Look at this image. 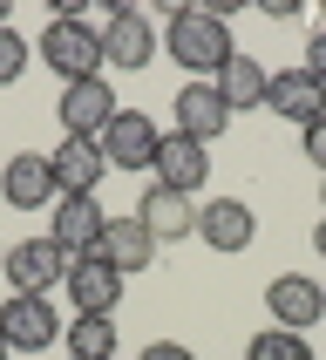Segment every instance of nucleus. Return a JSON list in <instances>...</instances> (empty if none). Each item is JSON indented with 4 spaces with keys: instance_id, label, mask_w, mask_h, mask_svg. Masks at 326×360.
Instances as JSON below:
<instances>
[{
    "instance_id": "obj_1",
    "label": "nucleus",
    "mask_w": 326,
    "mask_h": 360,
    "mask_svg": "<svg viewBox=\"0 0 326 360\" xmlns=\"http://www.w3.org/2000/svg\"><path fill=\"white\" fill-rule=\"evenodd\" d=\"M163 55L177 61L190 82H218V68L231 55H238V41H231V20L218 14V7H170V20H163Z\"/></svg>"
},
{
    "instance_id": "obj_2",
    "label": "nucleus",
    "mask_w": 326,
    "mask_h": 360,
    "mask_svg": "<svg viewBox=\"0 0 326 360\" xmlns=\"http://www.w3.org/2000/svg\"><path fill=\"white\" fill-rule=\"evenodd\" d=\"M34 61H48V68H55L61 89H68V82L102 75V27H96V20H82L75 7H61V14H48V27H41Z\"/></svg>"
},
{
    "instance_id": "obj_3",
    "label": "nucleus",
    "mask_w": 326,
    "mask_h": 360,
    "mask_svg": "<svg viewBox=\"0 0 326 360\" xmlns=\"http://www.w3.org/2000/svg\"><path fill=\"white\" fill-rule=\"evenodd\" d=\"M68 252H61L55 238H20V245H7V259H0V272H7V285L14 292H27V300H48L61 279H68Z\"/></svg>"
},
{
    "instance_id": "obj_4",
    "label": "nucleus",
    "mask_w": 326,
    "mask_h": 360,
    "mask_svg": "<svg viewBox=\"0 0 326 360\" xmlns=\"http://www.w3.org/2000/svg\"><path fill=\"white\" fill-rule=\"evenodd\" d=\"M61 326L68 320H55V300H27V292H7L0 300V333H7L14 354H48L61 340Z\"/></svg>"
},
{
    "instance_id": "obj_5",
    "label": "nucleus",
    "mask_w": 326,
    "mask_h": 360,
    "mask_svg": "<svg viewBox=\"0 0 326 360\" xmlns=\"http://www.w3.org/2000/svg\"><path fill=\"white\" fill-rule=\"evenodd\" d=\"M102 61L109 68H150L157 61V20L143 7H109V27H102Z\"/></svg>"
},
{
    "instance_id": "obj_6",
    "label": "nucleus",
    "mask_w": 326,
    "mask_h": 360,
    "mask_svg": "<svg viewBox=\"0 0 326 360\" xmlns=\"http://www.w3.org/2000/svg\"><path fill=\"white\" fill-rule=\"evenodd\" d=\"M265 313H272V326H285V333H306V326L326 320V285L306 279V272H279V279L265 285Z\"/></svg>"
},
{
    "instance_id": "obj_7",
    "label": "nucleus",
    "mask_w": 326,
    "mask_h": 360,
    "mask_svg": "<svg viewBox=\"0 0 326 360\" xmlns=\"http://www.w3.org/2000/svg\"><path fill=\"white\" fill-rule=\"evenodd\" d=\"M122 102H116V89H109V75H89V82H68L61 89V129L68 136H89V143H102V129H109V116H116Z\"/></svg>"
},
{
    "instance_id": "obj_8",
    "label": "nucleus",
    "mask_w": 326,
    "mask_h": 360,
    "mask_svg": "<svg viewBox=\"0 0 326 360\" xmlns=\"http://www.w3.org/2000/svg\"><path fill=\"white\" fill-rule=\"evenodd\" d=\"M157 143H163V129L143 109H116L109 129H102V157H109V170H150L157 163Z\"/></svg>"
},
{
    "instance_id": "obj_9",
    "label": "nucleus",
    "mask_w": 326,
    "mask_h": 360,
    "mask_svg": "<svg viewBox=\"0 0 326 360\" xmlns=\"http://www.w3.org/2000/svg\"><path fill=\"white\" fill-rule=\"evenodd\" d=\"M197 238L211 245L218 259H238V252H252V238H259V218H252L244 198H211V204H197Z\"/></svg>"
},
{
    "instance_id": "obj_10",
    "label": "nucleus",
    "mask_w": 326,
    "mask_h": 360,
    "mask_svg": "<svg viewBox=\"0 0 326 360\" xmlns=\"http://www.w3.org/2000/svg\"><path fill=\"white\" fill-rule=\"evenodd\" d=\"M122 285H129V279H122L109 259H75V265H68V279H61V292H68L75 313H102V320H116Z\"/></svg>"
},
{
    "instance_id": "obj_11",
    "label": "nucleus",
    "mask_w": 326,
    "mask_h": 360,
    "mask_svg": "<svg viewBox=\"0 0 326 360\" xmlns=\"http://www.w3.org/2000/svg\"><path fill=\"white\" fill-rule=\"evenodd\" d=\"M0 204H14V211H48V204H55V163L41 157V150L7 157L0 163Z\"/></svg>"
},
{
    "instance_id": "obj_12",
    "label": "nucleus",
    "mask_w": 326,
    "mask_h": 360,
    "mask_svg": "<svg viewBox=\"0 0 326 360\" xmlns=\"http://www.w3.org/2000/svg\"><path fill=\"white\" fill-rule=\"evenodd\" d=\"M170 109H177V136L204 143V150H211V143H218L224 129H231V109H224L218 82H183V89H177V102H170Z\"/></svg>"
},
{
    "instance_id": "obj_13",
    "label": "nucleus",
    "mask_w": 326,
    "mask_h": 360,
    "mask_svg": "<svg viewBox=\"0 0 326 360\" xmlns=\"http://www.w3.org/2000/svg\"><path fill=\"white\" fill-rule=\"evenodd\" d=\"M136 218H143V231L157 238V252L197 238V204L183 198V191H163V184H150V191L136 198Z\"/></svg>"
},
{
    "instance_id": "obj_14",
    "label": "nucleus",
    "mask_w": 326,
    "mask_h": 360,
    "mask_svg": "<svg viewBox=\"0 0 326 360\" xmlns=\"http://www.w3.org/2000/svg\"><path fill=\"white\" fill-rule=\"evenodd\" d=\"M211 177V150L204 143H190V136H177V129H163V143H157V163H150V184H163V191H197V184Z\"/></svg>"
},
{
    "instance_id": "obj_15",
    "label": "nucleus",
    "mask_w": 326,
    "mask_h": 360,
    "mask_svg": "<svg viewBox=\"0 0 326 360\" xmlns=\"http://www.w3.org/2000/svg\"><path fill=\"white\" fill-rule=\"evenodd\" d=\"M102 231H109V218H102L96 198H55V231H48V238H55L68 259H96Z\"/></svg>"
},
{
    "instance_id": "obj_16",
    "label": "nucleus",
    "mask_w": 326,
    "mask_h": 360,
    "mask_svg": "<svg viewBox=\"0 0 326 360\" xmlns=\"http://www.w3.org/2000/svg\"><path fill=\"white\" fill-rule=\"evenodd\" d=\"M48 163H55V198H96V184L109 177V157L89 136H68Z\"/></svg>"
},
{
    "instance_id": "obj_17",
    "label": "nucleus",
    "mask_w": 326,
    "mask_h": 360,
    "mask_svg": "<svg viewBox=\"0 0 326 360\" xmlns=\"http://www.w3.org/2000/svg\"><path fill=\"white\" fill-rule=\"evenodd\" d=\"M265 109L272 116H285V122H299V129H313V122L326 116V89L306 68H279L272 75V89H265Z\"/></svg>"
},
{
    "instance_id": "obj_18",
    "label": "nucleus",
    "mask_w": 326,
    "mask_h": 360,
    "mask_svg": "<svg viewBox=\"0 0 326 360\" xmlns=\"http://www.w3.org/2000/svg\"><path fill=\"white\" fill-rule=\"evenodd\" d=\"M96 259H109L129 279V272H150V259H157V238L143 231V218L129 211V218H109V231H102V252Z\"/></svg>"
},
{
    "instance_id": "obj_19",
    "label": "nucleus",
    "mask_w": 326,
    "mask_h": 360,
    "mask_svg": "<svg viewBox=\"0 0 326 360\" xmlns=\"http://www.w3.org/2000/svg\"><path fill=\"white\" fill-rule=\"evenodd\" d=\"M265 89H272V75H265L252 55H231L218 68V96H224V109L238 116V109H265Z\"/></svg>"
},
{
    "instance_id": "obj_20",
    "label": "nucleus",
    "mask_w": 326,
    "mask_h": 360,
    "mask_svg": "<svg viewBox=\"0 0 326 360\" xmlns=\"http://www.w3.org/2000/svg\"><path fill=\"white\" fill-rule=\"evenodd\" d=\"M61 347L75 360H116V320H102V313H75V320L61 326Z\"/></svg>"
},
{
    "instance_id": "obj_21",
    "label": "nucleus",
    "mask_w": 326,
    "mask_h": 360,
    "mask_svg": "<svg viewBox=\"0 0 326 360\" xmlns=\"http://www.w3.org/2000/svg\"><path fill=\"white\" fill-rule=\"evenodd\" d=\"M244 360H313V340L306 333H285V326H259L244 340Z\"/></svg>"
},
{
    "instance_id": "obj_22",
    "label": "nucleus",
    "mask_w": 326,
    "mask_h": 360,
    "mask_svg": "<svg viewBox=\"0 0 326 360\" xmlns=\"http://www.w3.org/2000/svg\"><path fill=\"white\" fill-rule=\"evenodd\" d=\"M27 61H34V48H27V41L14 34V20H7V27H0V89H14V82L27 75Z\"/></svg>"
},
{
    "instance_id": "obj_23",
    "label": "nucleus",
    "mask_w": 326,
    "mask_h": 360,
    "mask_svg": "<svg viewBox=\"0 0 326 360\" xmlns=\"http://www.w3.org/2000/svg\"><path fill=\"white\" fill-rule=\"evenodd\" d=\"M299 68L326 89V27H313V34H306V61H299Z\"/></svg>"
},
{
    "instance_id": "obj_24",
    "label": "nucleus",
    "mask_w": 326,
    "mask_h": 360,
    "mask_svg": "<svg viewBox=\"0 0 326 360\" xmlns=\"http://www.w3.org/2000/svg\"><path fill=\"white\" fill-rule=\"evenodd\" d=\"M299 150H306V163H320V177H326V116L313 129H299Z\"/></svg>"
},
{
    "instance_id": "obj_25",
    "label": "nucleus",
    "mask_w": 326,
    "mask_h": 360,
    "mask_svg": "<svg viewBox=\"0 0 326 360\" xmlns=\"http://www.w3.org/2000/svg\"><path fill=\"white\" fill-rule=\"evenodd\" d=\"M136 360H197V354H190L183 340H150V347H143Z\"/></svg>"
},
{
    "instance_id": "obj_26",
    "label": "nucleus",
    "mask_w": 326,
    "mask_h": 360,
    "mask_svg": "<svg viewBox=\"0 0 326 360\" xmlns=\"http://www.w3.org/2000/svg\"><path fill=\"white\" fill-rule=\"evenodd\" d=\"M313 252H320V259H326V218L313 224Z\"/></svg>"
},
{
    "instance_id": "obj_27",
    "label": "nucleus",
    "mask_w": 326,
    "mask_h": 360,
    "mask_svg": "<svg viewBox=\"0 0 326 360\" xmlns=\"http://www.w3.org/2000/svg\"><path fill=\"white\" fill-rule=\"evenodd\" d=\"M7 354H14V347H7V333H0V360H7Z\"/></svg>"
},
{
    "instance_id": "obj_28",
    "label": "nucleus",
    "mask_w": 326,
    "mask_h": 360,
    "mask_svg": "<svg viewBox=\"0 0 326 360\" xmlns=\"http://www.w3.org/2000/svg\"><path fill=\"white\" fill-rule=\"evenodd\" d=\"M0 27H7V0H0Z\"/></svg>"
},
{
    "instance_id": "obj_29",
    "label": "nucleus",
    "mask_w": 326,
    "mask_h": 360,
    "mask_svg": "<svg viewBox=\"0 0 326 360\" xmlns=\"http://www.w3.org/2000/svg\"><path fill=\"white\" fill-rule=\"evenodd\" d=\"M320 204H326V177H320Z\"/></svg>"
}]
</instances>
